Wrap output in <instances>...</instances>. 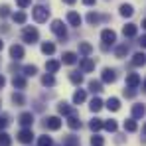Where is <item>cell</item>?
<instances>
[{
    "label": "cell",
    "mask_w": 146,
    "mask_h": 146,
    "mask_svg": "<svg viewBox=\"0 0 146 146\" xmlns=\"http://www.w3.org/2000/svg\"><path fill=\"white\" fill-rule=\"evenodd\" d=\"M32 16H34L36 22L42 24V22H46V20L49 18V10L46 8V6H42V4H40V6H34V8H32Z\"/></svg>",
    "instance_id": "cell-1"
},
{
    "label": "cell",
    "mask_w": 146,
    "mask_h": 146,
    "mask_svg": "<svg viewBox=\"0 0 146 146\" xmlns=\"http://www.w3.org/2000/svg\"><path fill=\"white\" fill-rule=\"evenodd\" d=\"M103 126H105V122L101 121V119H93V121L89 122V128H91V130H95V132H97V130H101Z\"/></svg>",
    "instance_id": "cell-26"
},
{
    "label": "cell",
    "mask_w": 146,
    "mask_h": 146,
    "mask_svg": "<svg viewBox=\"0 0 146 146\" xmlns=\"http://www.w3.org/2000/svg\"><path fill=\"white\" fill-rule=\"evenodd\" d=\"M16 4H18V6L24 10V8H28V6L32 4V0H16Z\"/></svg>",
    "instance_id": "cell-43"
},
{
    "label": "cell",
    "mask_w": 146,
    "mask_h": 146,
    "mask_svg": "<svg viewBox=\"0 0 146 146\" xmlns=\"http://www.w3.org/2000/svg\"><path fill=\"white\" fill-rule=\"evenodd\" d=\"M42 83H44L46 87H53V85H55V79H53V73H48V75H44V77H42Z\"/></svg>",
    "instance_id": "cell-31"
},
{
    "label": "cell",
    "mask_w": 146,
    "mask_h": 146,
    "mask_svg": "<svg viewBox=\"0 0 146 146\" xmlns=\"http://www.w3.org/2000/svg\"><path fill=\"white\" fill-rule=\"evenodd\" d=\"M138 44H140L142 48H146V36H142V38H140V42H138Z\"/></svg>",
    "instance_id": "cell-48"
},
{
    "label": "cell",
    "mask_w": 146,
    "mask_h": 146,
    "mask_svg": "<svg viewBox=\"0 0 146 146\" xmlns=\"http://www.w3.org/2000/svg\"><path fill=\"white\" fill-rule=\"evenodd\" d=\"M0 105H2V103H0Z\"/></svg>",
    "instance_id": "cell-54"
},
{
    "label": "cell",
    "mask_w": 146,
    "mask_h": 146,
    "mask_svg": "<svg viewBox=\"0 0 146 146\" xmlns=\"http://www.w3.org/2000/svg\"><path fill=\"white\" fill-rule=\"evenodd\" d=\"M142 28H144V30H146V18H144V20H142Z\"/></svg>",
    "instance_id": "cell-51"
},
{
    "label": "cell",
    "mask_w": 146,
    "mask_h": 146,
    "mask_svg": "<svg viewBox=\"0 0 146 146\" xmlns=\"http://www.w3.org/2000/svg\"><path fill=\"white\" fill-rule=\"evenodd\" d=\"M12 85L16 87V89H26V79L22 75H14V79H12Z\"/></svg>",
    "instance_id": "cell-20"
},
{
    "label": "cell",
    "mask_w": 146,
    "mask_h": 146,
    "mask_svg": "<svg viewBox=\"0 0 146 146\" xmlns=\"http://www.w3.org/2000/svg\"><path fill=\"white\" fill-rule=\"evenodd\" d=\"M22 40L28 42V44H36V42L40 40V32H38L36 28H32V26H26L24 32H22Z\"/></svg>",
    "instance_id": "cell-2"
},
{
    "label": "cell",
    "mask_w": 146,
    "mask_h": 146,
    "mask_svg": "<svg viewBox=\"0 0 146 146\" xmlns=\"http://www.w3.org/2000/svg\"><path fill=\"white\" fill-rule=\"evenodd\" d=\"M57 111H59V115H65V117L73 115V109L67 105V103H59V105H57Z\"/></svg>",
    "instance_id": "cell-19"
},
{
    "label": "cell",
    "mask_w": 146,
    "mask_h": 146,
    "mask_svg": "<svg viewBox=\"0 0 146 146\" xmlns=\"http://www.w3.org/2000/svg\"><path fill=\"white\" fill-rule=\"evenodd\" d=\"M101 40H103V44H107V46L111 44V46H113V44L117 42V34H115L113 30H103V32H101Z\"/></svg>",
    "instance_id": "cell-6"
},
{
    "label": "cell",
    "mask_w": 146,
    "mask_h": 146,
    "mask_svg": "<svg viewBox=\"0 0 146 146\" xmlns=\"http://www.w3.org/2000/svg\"><path fill=\"white\" fill-rule=\"evenodd\" d=\"M138 128V124H136V121L134 119H128V121H124V130H128V132H134Z\"/></svg>",
    "instance_id": "cell-29"
},
{
    "label": "cell",
    "mask_w": 146,
    "mask_h": 146,
    "mask_svg": "<svg viewBox=\"0 0 146 146\" xmlns=\"http://www.w3.org/2000/svg\"><path fill=\"white\" fill-rule=\"evenodd\" d=\"M67 22L71 26H75V28H79V26H81V16H79L77 12H69V14H67Z\"/></svg>",
    "instance_id": "cell-17"
},
{
    "label": "cell",
    "mask_w": 146,
    "mask_h": 146,
    "mask_svg": "<svg viewBox=\"0 0 146 146\" xmlns=\"http://www.w3.org/2000/svg\"><path fill=\"white\" fill-rule=\"evenodd\" d=\"M103 128H107L109 132H115V130H117L119 126H117V122H115L113 119H111V121H105V126H103Z\"/></svg>",
    "instance_id": "cell-38"
},
{
    "label": "cell",
    "mask_w": 146,
    "mask_h": 146,
    "mask_svg": "<svg viewBox=\"0 0 146 146\" xmlns=\"http://www.w3.org/2000/svg\"><path fill=\"white\" fill-rule=\"evenodd\" d=\"M4 85H6V77H4V75H2V73H0V89H2V87H4Z\"/></svg>",
    "instance_id": "cell-46"
},
{
    "label": "cell",
    "mask_w": 146,
    "mask_h": 146,
    "mask_svg": "<svg viewBox=\"0 0 146 146\" xmlns=\"http://www.w3.org/2000/svg\"><path fill=\"white\" fill-rule=\"evenodd\" d=\"M103 81H105V83H115V81H117V73H115V69H111V67L103 69Z\"/></svg>",
    "instance_id": "cell-9"
},
{
    "label": "cell",
    "mask_w": 146,
    "mask_h": 146,
    "mask_svg": "<svg viewBox=\"0 0 146 146\" xmlns=\"http://www.w3.org/2000/svg\"><path fill=\"white\" fill-rule=\"evenodd\" d=\"M95 2H97V0H83V4H85V6H93Z\"/></svg>",
    "instance_id": "cell-47"
},
{
    "label": "cell",
    "mask_w": 146,
    "mask_h": 146,
    "mask_svg": "<svg viewBox=\"0 0 146 146\" xmlns=\"http://www.w3.org/2000/svg\"><path fill=\"white\" fill-rule=\"evenodd\" d=\"M144 115H146L144 105H134V107H132V119H134V121H136V119H142Z\"/></svg>",
    "instance_id": "cell-13"
},
{
    "label": "cell",
    "mask_w": 146,
    "mask_h": 146,
    "mask_svg": "<svg viewBox=\"0 0 146 146\" xmlns=\"http://www.w3.org/2000/svg\"><path fill=\"white\" fill-rule=\"evenodd\" d=\"M18 121H20V124H22V126L30 128V126H32V122H34V115H32V113H22Z\"/></svg>",
    "instance_id": "cell-11"
},
{
    "label": "cell",
    "mask_w": 146,
    "mask_h": 146,
    "mask_svg": "<svg viewBox=\"0 0 146 146\" xmlns=\"http://www.w3.org/2000/svg\"><path fill=\"white\" fill-rule=\"evenodd\" d=\"M81 69H83L85 73L93 71V69H95V59H91V57H83V59H81Z\"/></svg>",
    "instance_id": "cell-10"
},
{
    "label": "cell",
    "mask_w": 146,
    "mask_h": 146,
    "mask_svg": "<svg viewBox=\"0 0 146 146\" xmlns=\"http://www.w3.org/2000/svg\"><path fill=\"white\" fill-rule=\"evenodd\" d=\"M40 146H53L49 136H40Z\"/></svg>",
    "instance_id": "cell-42"
},
{
    "label": "cell",
    "mask_w": 146,
    "mask_h": 146,
    "mask_svg": "<svg viewBox=\"0 0 146 146\" xmlns=\"http://www.w3.org/2000/svg\"><path fill=\"white\" fill-rule=\"evenodd\" d=\"M6 126H8V117H6V115H2V117H0V130H2V128H6Z\"/></svg>",
    "instance_id": "cell-45"
},
{
    "label": "cell",
    "mask_w": 146,
    "mask_h": 146,
    "mask_svg": "<svg viewBox=\"0 0 146 146\" xmlns=\"http://www.w3.org/2000/svg\"><path fill=\"white\" fill-rule=\"evenodd\" d=\"M89 89H91V93H101L103 91V85H101V81H89Z\"/></svg>",
    "instance_id": "cell-28"
},
{
    "label": "cell",
    "mask_w": 146,
    "mask_h": 146,
    "mask_svg": "<svg viewBox=\"0 0 146 146\" xmlns=\"http://www.w3.org/2000/svg\"><path fill=\"white\" fill-rule=\"evenodd\" d=\"M67 124H69V128H73V130H77V128H81V121H79V117H77L75 113L67 117Z\"/></svg>",
    "instance_id": "cell-16"
},
{
    "label": "cell",
    "mask_w": 146,
    "mask_h": 146,
    "mask_svg": "<svg viewBox=\"0 0 146 146\" xmlns=\"http://www.w3.org/2000/svg\"><path fill=\"white\" fill-rule=\"evenodd\" d=\"M134 14V8L130 6V4H122L121 6V16H124V18H130Z\"/></svg>",
    "instance_id": "cell-24"
},
{
    "label": "cell",
    "mask_w": 146,
    "mask_h": 146,
    "mask_svg": "<svg viewBox=\"0 0 146 146\" xmlns=\"http://www.w3.org/2000/svg\"><path fill=\"white\" fill-rule=\"evenodd\" d=\"M142 134H144V136H146V122H144V124H142Z\"/></svg>",
    "instance_id": "cell-50"
},
{
    "label": "cell",
    "mask_w": 146,
    "mask_h": 146,
    "mask_svg": "<svg viewBox=\"0 0 146 146\" xmlns=\"http://www.w3.org/2000/svg\"><path fill=\"white\" fill-rule=\"evenodd\" d=\"M44 126L49 128V130H59L61 128V119L59 117H48L46 122H44Z\"/></svg>",
    "instance_id": "cell-5"
},
{
    "label": "cell",
    "mask_w": 146,
    "mask_h": 146,
    "mask_svg": "<svg viewBox=\"0 0 146 146\" xmlns=\"http://www.w3.org/2000/svg\"><path fill=\"white\" fill-rule=\"evenodd\" d=\"M130 63H132L134 67H142V65L146 63V55L142 53V51H140V53H134V55H132V61H130Z\"/></svg>",
    "instance_id": "cell-12"
},
{
    "label": "cell",
    "mask_w": 146,
    "mask_h": 146,
    "mask_svg": "<svg viewBox=\"0 0 146 146\" xmlns=\"http://www.w3.org/2000/svg\"><path fill=\"white\" fill-rule=\"evenodd\" d=\"M2 48H4V44H2V40H0V51H2Z\"/></svg>",
    "instance_id": "cell-52"
},
{
    "label": "cell",
    "mask_w": 146,
    "mask_h": 146,
    "mask_svg": "<svg viewBox=\"0 0 146 146\" xmlns=\"http://www.w3.org/2000/svg\"><path fill=\"white\" fill-rule=\"evenodd\" d=\"M8 14H10V6L8 4H2L0 6V18H6Z\"/></svg>",
    "instance_id": "cell-41"
},
{
    "label": "cell",
    "mask_w": 146,
    "mask_h": 146,
    "mask_svg": "<svg viewBox=\"0 0 146 146\" xmlns=\"http://www.w3.org/2000/svg\"><path fill=\"white\" fill-rule=\"evenodd\" d=\"M38 73V67L36 65H26L24 67V75H28V77H34Z\"/></svg>",
    "instance_id": "cell-37"
},
{
    "label": "cell",
    "mask_w": 146,
    "mask_h": 146,
    "mask_svg": "<svg viewBox=\"0 0 146 146\" xmlns=\"http://www.w3.org/2000/svg\"><path fill=\"white\" fill-rule=\"evenodd\" d=\"M10 144H12L10 136H8L6 132H0V146H10Z\"/></svg>",
    "instance_id": "cell-39"
},
{
    "label": "cell",
    "mask_w": 146,
    "mask_h": 146,
    "mask_svg": "<svg viewBox=\"0 0 146 146\" xmlns=\"http://www.w3.org/2000/svg\"><path fill=\"white\" fill-rule=\"evenodd\" d=\"M42 51H44L46 55H51V53L55 51V46H53L51 42H44V44H42Z\"/></svg>",
    "instance_id": "cell-30"
},
{
    "label": "cell",
    "mask_w": 146,
    "mask_h": 146,
    "mask_svg": "<svg viewBox=\"0 0 146 146\" xmlns=\"http://www.w3.org/2000/svg\"><path fill=\"white\" fill-rule=\"evenodd\" d=\"M142 87H144V91H146V79H144V83H142Z\"/></svg>",
    "instance_id": "cell-53"
},
{
    "label": "cell",
    "mask_w": 146,
    "mask_h": 146,
    "mask_svg": "<svg viewBox=\"0 0 146 146\" xmlns=\"http://www.w3.org/2000/svg\"><path fill=\"white\" fill-rule=\"evenodd\" d=\"M12 20L16 24H26V12H14L12 14Z\"/></svg>",
    "instance_id": "cell-27"
},
{
    "label": "cell",
    "mask_w": 146,
    "mask_h": 146,
    "mask_svg": "<svg viewBox=\"0 0 146 146\" xmlns=\"http://www.w3.org/2000/svg\"><path fill=\"white\" fill-rule=\"evenodd\" d=\"M63 2H65V4H75L77 0H63Z\"/></svg>",
    "instance_id": "cell-49"
},
{
    "label": "cell",
    "mask_w": 146,
    "mask_h": 146,
    "mask_svg": "<svg viewBox=\"0 0 146 146\" xmlns=\"http://www.w3.org/2000/svg\"><path fill=\"white\" fill-rule=\"evenodd\" d=\"M85 99H87V95H85V91H83V89H79V91H75V93H73V103H75V105H81Z\"/></svg>",
    "instance_id": "cell-22"
},
{
    "label": "cell",
    "mask_w": 146,
    "mask_h": 146,
    "mask_svg": "<svg viewBox=\"0 0 146 146\" xmlns=\"http://www.w3.org/2000/svg\"><path fill=\"white\" fill-rule=\"evenodd\" d=\"M51 32H53L59 40H65V38H67V30H65V26H63L61 20H53V22H51Z\"/></svg>",
    "instance_id": "cell-3"
},
{
    "label": "cell",
    "mask_w": 146,
    "mask_h": 146,
    "mask_svg": "<svg viewBox=\"0 0 146 146\" xmlns=\"http://www.w3.org/2000/svg\"><path fill=\"white\" fill-rule=\"evenodd\" d=\"M59 65H61L59 61L51 59V61H48V63H46V69H48V73H55L57 69H59Z\"/></svg>",
    "instance_id": "cell-25"
},
{
    "label": "cell",
    "mask_w": 146,
    "mask_h": 146,
    "mask_svg": "<svg viewBox=\"0 0 146 146\" xmlns=\"http://www.w3.org/2000/svg\"><path fill=\"white\" fill-rule=\"evenodd\" d=\"M134 95H136V91H134V89H132V87H128V89H124V97L132 99V97H134Z\"/></svg>",
    "instance_id": "cell-44"
},
{
    "label": "cell",
    "mask_w": 146,
    "mask_h": 146,
    "mask_svg": "<svg viewBox=\"0 0 146 146\" xmlns=\"http://www.w3.org/2000/svg\"><path fill=\"white\" fill-rule=\"evenodd\" d=\"M99 20H101V16H99V14H95V12H89V14H87V22H89L91 26L99 24Z\"/></svg>",
    "instance_id": "cell-33"
},
{
    "label": "cell",
    "mask_w": 146,
    "mask_h": 146,
    "mask_svg": "<svg viewBox=\"0 0 146 146\" xmlns=\"http://www.w3.org/2000/svg\"><path fill=\"white\" fill-rule=\"evenodd\" d=\"M126 85L132 87V89H136V87L140 85V75H138V73H128V75H126Z\"/></svg>",
    "instance_id": "cell-8"
},
{
    "label": "cell",
    "mask_w": 146,
    "mask_h": 146,
    "mask_svg": "<svg viewBox=\"0 0 146 146\" xmlns=\"http://www.w3.org/2000/svg\"><path fill=\"white\" fill-rule=\"evenodd\" d=\"M18 140H20L22 144H30V142L34 140V132H32V128H22V130L18 132Z\"/></svg>",
    "instance_id": "cell-4"
},
{
    "label": "cell",
    "mask_w": 146,
    "mask_h": 146,
    "mask_svg": "<svg viewBox=\"0 0 146 146\" xmlns=\"http://www.w3.org/2000/svg\"><path fill=\"white\" fill-rule=\"evenodd\" d=\"M69 79H71V83H75V85H81V83H83V75H81V73H71V75H69Z\"/></svg>",
    "instance_id": "cell-36"
},
{
    "label": "cell",
    "mask_w": 146,
    "mask_h": 146,
    "mask_svg": "<svg viewBox=\"0 0 146 146\" xmlns=\"http://www.w3.org/2000/svg\"><path fill=\"white\" fill-rule=\"evenodd\" d=\"M79 53H81L83 57H89V55L93 53V46L87 44V42H81V44H79Z\"/></svg>",
    "instance_id": "cell-14"
},
{
    "label": "cell",
    "mask_w": 146,
    "mask_h": 146,
    "mask_svg": "<svg viewBox=\"0 0 146 146\" xmlns=\"http://www.w3.org/2000/svg\"><path fill=\"white\" fill-rule=\"evenodd\" d=\"M63 63H67V65L77 63V55H75L73 51H65V53H63Z\"/></svg>",
    "instance_id": "cell-21"
},
{
    "label": "cell",
    "mask_w": 146,
    "mask_h": 146,
    "mask_svg": "<svg viewBox=\"0 0 146 146\" xmlns=\"http://www.w3.org/2000/svg\"><path fill=\"white\" fill-rule=\"evenodd\" d=\"M10 57H12L14 61L22 59V57H24V48H22V46H18V44H14V46L10 48Z\"/></svg>",
    "instance_id": "cell-7"
},
{
    "label": "cell",
    "mask_w": 146,
    "mask_h": 146,
    "mask_svg": "<svg viewBox=\"0 0 146 146\" xmlns=\"http://www.w3.org/2000/svg\"><path fill=\"white\" fill-rule=\"evenodd\" d=\"M12 103L20 107V105H24V103H26V99H24L22 93H14V95H12Z\"/></svg>",
    "instance_id": "cell-34"
},
{
    "label": "cell",
    "mask_w": 146,
    "mask_h": 146,
    "mask_svg": "<svg viewBox=\"0 0 146 146\" xmlns=\"http://www.w3.org/2000/svg\"><path fill=\"white\" fill-rule=\"evenodd\" d=\"M91 146H105V140H103L101 136H97V134H95V136L91 138Z\"/></svg>",
    "instance_id": "cell-40"
},
{
    "label": "cell",
    "mask_w": 146,
    "mask_h": 146,
    "mask_svg": "<svg viewBox=\"0 0 146 146\" xmlns=\"http://www.w3.org/2000/svg\"><path fill=\"white\" fill-rule=\"evenodd\" d=\"M126 53H128V46H126V44H122V46H119V48L115 49V55H117V57H124Z\"/></svg>",
    "instance_id": "cell-32"
},
{
    "label": "cell",
    "mask_w": 146,
    "mask_h": 146,
    "mask_svg": "<svg viewBox=\"0 0 146 146\" xmlns=\"http://www.w3.org/2000/svg\"><path fill=\"white\" fill-rule=\"evenodd\" d=\"M107 109H109V111H119V109H121V101L117 97H111L107 101Z\"/></svg>",
    "instance_id": "cell-18"
},
{
    "label": "cell",
    "mask_w": 146,
    "mask_h": 146,
    "mask_svg": "<svg viewBox=\"0 0 146 146\" xmlns=\"http://www.w3.org/2000/svg\"><path fill=\"white\" fill-rule=\"evenodd\" d=\"M136 32H138V28L134 24H126L122 28V34H124V38H134L136 36Z\"/></svg>",
    "instance_id": "cell-15"
},
{
    "label": "cell",
    "mask_w": 146,
    "mask_h": 146,
    "mask_svg": "<svg viewBox=\"0 0 146 146\" xmlns=\"http://www.w3.org/2000/svg\"><path fill=\"white\" fill-rule=\"evenodd\" d=\"M63 146H79V138L77 136H67L63 140Z\"/></svg>",
    "instance_id": "cell-35"
},
{
    "label": "cell",
    "mask_w": 146,
    "mask_h": 146,
    "mask_svg": "<svg viewBox=\"0 0 146 146\" xmlns=\"http://www.w3.org/2000/svg\"><path fill=\"white\" fill-rule=\"evenodd\" d=\"M89 109H91L93 113H99V111L103 109V101H101L99 97H95L93 101H91V103H89Z\"/></svg>",
    "instance_id": "cell-23"
}]
</instances>
